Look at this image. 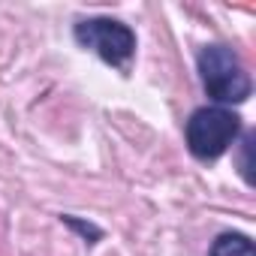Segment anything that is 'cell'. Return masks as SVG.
<instances>
[{
  "label": "cell",
  "mask_w": 256,
  "mask_h": 256,
  "mask_svg": "<svg viewBox=\"0 0 256 256\" xmlns=\"http://www.w3.org/2000/svg\"><path fill=\"white\" fill-rule=\"evenodd\" d=\"M196 70H199L202 90L208 94V100L214 106L232 108V106H241L253 94V82H250L241 58L223 42L205 46L196 58Z\"/></svg>",
  "instance_id": "1"
},
{
  "label": "cell",
  "mask_w": 256,
  "mask_h": 256,
  "mask_svg": "<svg viewBox=\"0 0 256 256\" xmlns=\"http://www.w3.org/2000/svg\"><path fill=\"white\" fill-rule=\"evenodd\" d=\"M72 40L96 54L102 64H108L112 70L118 72H130L133 60H136V30L130 24H124L120 18H112V16H88V18H78L72 24Z\"/></svg>",
  "instance_id": "2"
},
{
  "label": "cell",
  "mask_w": 256,
  "mask_h": 256,
  "mask_svg": "<svg viewBox=\"0 0 256 256\" xmlns=\"http://www.w3.org/2000/svg\"><path fill=\"white\" fill-rule=\"evenodd\" d=\"M244 133L241 118L223 106H202L184 124V145L199 163L220 160Z\"/></svg>",
  "instance_id": "3"
},
{
  "label": "cell",
  "mask_w": 256,
  "mask_h": 256,
  "mask_svg": "<svg viewBox=\"0 0 256 256\" xmlns=\"http://www.w3.org/2000/svg\"><path fill=\"white\" fill-rule=\"evenodd\" d=\"M208 256H256V247L244 232H220L211 241Z\"/></svg>",
  "instance_id": "4"
},
{
  "label": "cell",
  "mask_w": 256,
  "mask_h": 256,
  "mask_svg": "<svg viewBox=\"0 0 256 256\" xmlns=\"http://www.w3.org/2000/svg\"><path fill=\"white\" fill-rule=\"evenodd\" d=\"M250 142H253V136L250 133H241V169L238 172H241V178L247 184H253V175H250V169H253L250 166Z\"/></svg>",
  "instance_id": "5"
}]
</instances>
